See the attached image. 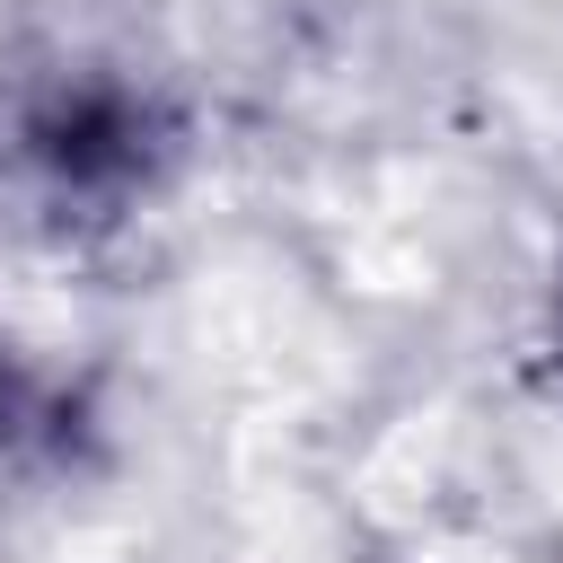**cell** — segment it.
I'll use <instances>...</instances> for the list:
<instances>
[{
	"instance_id": "cell-1",
	"label": "cell",
	"mask_w": 563,
	"mask_h": 563,
	"mask_svg": "<svg viewBox=\"0 0 563 563\" xmlns=\"http://www.w3.org/2000/svg\"><path fill=\"white\" fill-rule=\"evenodd\" d=\"M202 150L194 97L132 44L53 35L0 62V194L53 238L150 220Z\"/></svg>"
},
{
	"instance_id": "cell-2",
	"label": "cell",
	"mask_w": 563,
	"mask_h": 563,
	"mask_svg": "<svg viewBox=\"0 0 563 563\" xmlns=\"http://www.w3.org/2000/svg\"><path fill=\"white\" fill-rule=\"evenodd\" d=\"M44 431V369L18 352V334L0 325V457H18Z\"/></svg>"
},
{
	"instance_id": "cell-3",
	"label": "cell",
	"mask_w": 563,
	"mask_h": 563,
	"mask_svg": "<svg viewBox=\"0 0 563 563\" xmlns=\"http://www.w3.org/2000/svg\"><path fill=\"white\" fill-rule=\"evenodd\" d=\"M537 352H545V378H554V396H563V264H554V282H545V325H537Z\"/></svg>"
}]
</instances>
